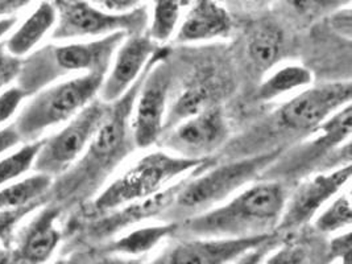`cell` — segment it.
Segmentation results:
<instances>
[{
	"label": "cell",
	"mask_w": 352,
	"mask_h": 264,
	"mask_svg": "<svg viewBox=\"0 0 352 264\" xmlns=\"http://www.w3.org/2000/svg\"><path fill=\"white\" fill-rule=\"evenodd\" d=\"M170 50L159 47L152 56L143 74L131 86L129 91L110 104V110L91 142L80 159L61 176L56 177L49 189L48 201L63 208L91 198L109 179L112 170L120 164L135 147L131 116L135 99L153 64L169 56Z\"/></svg>",
	"instance_id": "obj_1"
},
{
	"label": "cell",
	"mask_w": 352,
	"mask_h": 264,
	"mask_svg": "<svg viewBox=\"0 0 352 264\" xmlns=\"http://www.w3.org/2000/svg\"><path fill=\"white\" fill-rule=\"evenodd\" d=\"M287 201L278 182H255L222 204L188 217L178 226L186 238H241L274 232Z\"/></svg>",
	"instance_id": "obj_2"
},
{
	"label": "cell",
	"mask_w": 352,
	"mask_h": 264,
	"mask_svg": "<svg viewBox=\"0 0 352 264\" xmlns=\"http://www.w3.org/2000/svg\"><path fill=\"white\" fill-rule=\"evenodd\" d=\"M214 163L212 157L192 159L165 151L149 152L94 198L91 212L106 214L129 202L149 197L177 179L208 169Z\"/></svg>",
	"instance_id": "obj_3"
},
{
	"label": "cell",
	"mask_w": 352,
	"mask_h": 264,
	"mask_svg": "<svg viewBox=\"0 0 352 264\" xmlns=\"http://www.w3.org/2000/svg\"><path fill=\"white\" fill-rule=\"evenodd\" d=\"M126 36L127 33L115 32L87 43L49 45L37 50L23 61L17 76L19 85L31 96L70 72L106 74L115 52Z\"/></svg>",
	"instance_id": "obj_4"
},
{
	"label": "cell",
	"mask_w": 352,
	"mask_h": 264,
	"mask_svg": "<svg viewBox=\"0 0 352 264\" xmlns=\"http://www.w3.org/2000/svg\"><path fill=\"white\" fill-rule=\"evenodd\" d=\"M284 148H274L227 164H214L190 176L170 208L177 213L192 215L208 210L250 185L281 156Z\"/></svg>",
	"instance_id": "obj_5"
},
{
	"label": "cell",
	"mask_w": 352,
	"mask_h": 264,
	"mask_svg": "<svg viewBox=\"0 0 352 264\" xmlns=\"http://www.w3.org/2000/svg\"><path fill=\"white\" fill-rule=\"evenodd\" d=\"M103 73H83L37 93L21 110L14 123L21 142L31 143L50 127L70 120L98 97Z\"/></svg>",
	"instance_id": "obj_6"
},
{
	"label": "cell",
	"mask_w": 352,
	"mask_h": 264,
	"mask_svg": "<svg viewBox=\"0 0 352 264\" xmlns=\"http://www.w3.org/2000/svg\"><path fill=\"white\" fill-rule=\"evenodd\" d=\"M110 104L93 99L78 114L67 120L64 129L44 139L34 162L33 170L56 179L74 164L86 151L100 123L107 116Z\"/></svg>",
	"instance_id": "obj_7"
},
{
	"label": "cell",
	"mask_w": 352,
	"mask_h": 264,
	"mask_svg": "<svg viewBox=\"0 0 352 264\" xmlns=\"http://www.w3.org/2000/svg\"><path fill=\"white\" fill-rule=\"evenodd\" d=\"M54 6L57 11L54 40L98 38L115 32H146L148 14L144 7L127 14H111L96 7L90 0H56Z\"/></svg>",
	"instance_id": "obj_8"
},
{
	"label": "cell",
	"mask_w": 352,
	"mask_h": 264,
	"mask_svg": "<svg viewBox=\"0 0 352 264\" xmlns=\"http://www.w3.org/2000/svg\"><path fill=\"white\" fill-rule=\"evenodd\" d=\"M162 57L149 69L135 99L131 131L135 147L146 149L157 143L164 133L168 96L172 85V69Z\"/></svg>",
	"instance_id": "obj_9"
},
{
	"label": "cell",
	"mask_w": 352,
	"mask_h": 264,
	"mask_svg": "<svg viewBox=\"0 0 352 264\" xmlns=\"http://www.w3.org/2000/svg\"><path fill=\"white\" fill-rule=\"evenodd\" d=\"M351 99V80L317 85L285 102L277 110L276 122L290 131L311 132Z\"/></svg>",
	"instance_id": "obj_10"
},
{
	"label": "cell",
	"mask_w": 352,
	"mask_h": 264,
	"mask_svg": "<svg viewBox=\"0 0 352 264\" xmlns=\"http://www.w3.org/2000/svg\"><path fill=\"white\" fill-rule=\"evenodd\" d=\"M280 232L241 238H186L166 248L153 261L157 264H222L244 258L258 248L273 246Z\"/></svg>",
	"instance_id": "obj_11"
},
{
	"label": "cell",
	"mask_w": 352,
	"mask_h": 264,
	"mask_svg": "<svg viewBox=\"0 0 352 264\" xmlns=\"http://www.w3.org/2000/svg\"><path fill=\"white\" fill-rule=\"evenodd\" d=\"M352 164L318 173L300 184L287 198L277 232H290L307 225L351 180Z\"/></svg>",
	"instance_id": "obj_12"
},
{
	"label": "cell",
	"mask_w": 352,
	"mask_h": 264,
	"mask_svg": "<svg viewBox=\"0 0 352 264\" xmlns=\"http://www.w3.org/2000/svg\"><path fill=\"white\" fill-rule=\"evenodd\" d=\"M165 146L178 156L205 159L219 148L228 138V123L221 106L188 118L169 129Z\"/></svg>",
	"instance_id": "obj_13"
},
{
	"label": "cell",
	"mask_w": 352,
	"mask_h": 264,
	"mask_svg": "<svg viewBox=\"0 0 352 264\" xmlns=\"http://www.w3.org/2000/svg\"><path fill=\"white\" fill-rule=\"evenodd\" d=\"M159 47L145 32L127 34L113 54L98 98L112 103L124 96L143 74L145 66Z\"/></svg>",
	"instance_id": "obj_14"
},
{
	"label": "cell",
	"mask_w": 352,
	"mask_h": 264,
	"mask_svg": "<svg viewBox=\"0 0 352 264\" xmlns=\"http://www.w3.org/2000/svg\"><path fill=\"white\" fill-rule=\"evenodd\" d=\"M199 172H202V170H199ZM195 173H198V172H194L186 177H182L178 182L170 184L169 186H166L159 193L129 202L122 208H118L106 214H102L103 219L96 226V234L109 236V235L116 234L118 231L123 230L126 228H131L133 225L142 223L146 219L156 218L157 215L165 214L170 209V206L175 204L177 195L181 190V188L184 186V184Z\"/></svg>",
	"instance_id": "obj_15"
},
{
	"label": "cell",
	"mask_w": 352,
	"mask_h": 264,
	"mask_svg": "<svg viewBox=\"0 0 352 264\" xmlns=\"http://www.w3.org/2000/svg\"><path fill=\"white\" fill-rule=\"evenodd\" d=\"M63 208L52 204L36 215L31 223L21 231L19 245L10 256L15 263H44L47 262L61 241V232L56 222Z\"/></svg>",
	"instance_id": "obj_16"
},
{
	"label": "cell",
	"mask_w": 352,
	"mask_h": 264,
	"mask_svg": "<svg viewBox=\"0 0 352 264\" xmlns=\"http://www.w3.org/2000/svg\"><path fill=\"white\" fill-rule=\"evenodd\" d=\"M232 31V19L218 0H194L178 25L176 43L190 44L226 38Z\"/></svg>",
	"instance_id": "obj_17"
},
{
	"label": "cell",
	"mask_w": 352,
	"mask_h": 264,
	"mask_svg": "<svg viewBox=\"0 0 352 264\" xmlns=\"http://www.w3.org/2000/svg\"><path fill=\"white\" fill-rule=\"evenodd\" d=\"M223 90V80L219 76L211 72H204L198 74L182 90V93L172 103L170 109L166 110L164 131L166 129L175 127L179 122L188 118L218 106V100L222 97Z\"/></svg>",
	"instance_id": "obj_18"
},
{
	"label": "cell",
	"mask_w": 352,
	"mask_h": 264,
	"mask_svg": "<svg viewBox=\"0 0 352 264\" xmlns=\"http://www.w3.org/2000/svg\"><path fill=\"white\" fill-rule=\"evenodd\" d=\"M351 131L352 104L347 103L311 131L314 133V139L304 143L300 151L296 152L298 153L296 156H300V159H294L296 164L304 162V166L314 160H320L323 155H327L343 143L350 142Z\"/></svg>",
	"instance_id": "obj_19"
},
{
	"label": "cell",
	"mask_w": 352,
	"mask_h": 264,
	"mask_svg": "<svg viewBox=\"0 0 352 264\" xmlns=\"http://www.w3.org/2000/svg\"><path fill=\"white\" fill-rule=\"evenodd\" d=\"M56 20V6L48 0H43L14 34L7 41H4L6 50L10 54L19 58L27 56L54 27Z\"/></svg>",
	"instance_id": "obj_20"
},
{
	"label": "cell",
	"mask_w": 352,
	"mask_h": 264,
	"mask_svg": "<svg viewBox=\"0 0 352 264\" xmlns=\"http://www.w3.org/2000/svg\"><path fill=\"white\" fill-rule=\"evenodd\" d=\"M284 50V33L273 23L263 21L247 37V54L257 70L267 72L276 65Z\"/></svg>",
	"instance_id": "obj_21"
},
{
	"label": "cell",
	"mask_w": 352,
	"mask_h": 264,
	"mask_svg": "<svg viewBox=\"0 0 352 264\" xmlns=\"http://www.w3.org/2000/svg\"><path fill=\"white\" fill-rule=\"evenodd\" d=\"M179 223L168 222L155 226H142L129 231L124 236L116 238L109 245V250L115 254L140 256L157 248L166 238L177 235Z\"/></svg>",
	"instance_id": "obj_22"
},
{
	"label": "cell",
	"mask_w": 352,
	"mask_h": 264,
	"mask_svg": "<svg viewBox=\"0 0 352 264\" xmlns=\"http://www.w3.org/2000/svg\"><path fill=\"white\" fill-rule=\"evenodd\" d=\"M313 73L302 65H287L277 69L265 78L257 90V99L271 102L284 94L304 89L313 83Z\"/></svg>",
	"instance_id": "obj_23"
},
{
	"label": "cell",
	"mask_w": 352,
	"mask_h": 264,
	"mask_svg": "<svg viewBox=\"0 0 352 264\" xmlns=\"http://www.w3.org/2000/svg\"><path fill=\"white\" fill-rule=\"evenodd\" d=\"M53 180L50 176L36 173L23 182H16L0 190V209H12L28 205L38 199H48Z\"/></svg>",
	"instance_id": "obj_24"
},
{
	"label": "cell",
	"mask_w": 352,
	"mask_h": 264,
	"mask_svg": "<svg viewBox=\"0 0 352 264\" xmlns=\"http://www.w3.org/2000/svg\"><path fill=\"white\" fill-rule=\"evenodd\" d=\"M182 0H155L152 20L146 34L156 43H168L178 28Z\"/></svg>",
	"instance_id": "obj_25"
},
{
	"label": "cell",
	"mask_w": 352,
	"mask_h": 264,
	"mask_svg": "<svg viewBox=\"0 0 352 264\" xmlns=\"http://www.w3.org/2000/svg\"><path fill=\"white\" fill-rule=\"evenodd\" d=\"M352 223L351 198L350 193L336 195L327 206L316 215L314 228L320 234H334L349 229Z\"/></svg>",
	"instance_id": "obj_26"
},
{
	"label": "cell",
	"mask_w": 352,
	"mask_h": 264,
	"mask_svg": "<svg viewBox=\"0 0 352 264\" xmlns=\"http://www.w3.org/2000/svg\"><path fill=\"white\" fill-rule=\"evenodd\" d=\"M43 142L44 140H34L31 143H25L23 148L0 160V186L12 182L32 168L33 162L43 146Z\"/></svg>",
	"instance_id": "obj_27"
},
{
	"label": "cell",
	"mask_w": 352,
	"mask_h": 264,
	"mask_svg": "<svg viewBox=\"0 0 352 264\" xmlns=\"http://www.w3.org/2000/svg\"><path fill=\"white\" fill-rule=\"evenodd\" d=\"M284 4L290 14L307 21L331 14L340 6L336 0H284Z\"/></svg>",
	"instance_id": "obj_28"
},
{
	"label": "cell",
	"mask_w": 352,
	"mask_h": 264,
	"mask_svg": "<svg viewBox=\"0 0 352 264\" xmlns=\"http://www.w3.org/2000/svg\"><path fill=\"white\" fill-rule=\"evenodd\" d=\"M48 204V199H38L28 205H23L12 209H0V239L7 241L17 223L38 206Z\"/></svg>",
	"instance_id": "obj_29"
},
{
	"label": "cell",
	"mask_w": 352,
	"mask_h": 264,
	"mask_svg": "<svg viewBox=\"0 0 352 264\" xmlns=\"http://www.w3.org/2000/svg\"><path fill=\"white\" fill-rule=\"evenodd\" d=\"M21 58L10 54L4 43L0 44V89L7 86L8 83L16 80L20 69H21Z\"/></svg>",
	"instance_id": "obj_30"
},
{
	"label": "cell",
	"mask_w": 352,
	"mask_h": 264,
	"mask_svg": "<svg viewBox=\"0 0 352 264\" xmlns=\"http://www.w3.org/2000/svg\"><path fill=\"white\" fill-rule=\"evenodd\" d=\"M28 97V93L21 87H12L0 94V124L7 122L16 113L21 100Z\"/></svg>",
	"instance_id": "obj_31"
},
{
	"label": "cell",
	"mask_w": 352,
	"mask_h": 264,
	"mask_svg": "<svg viewBox=\"0 0 352 264\" xmlns=\"http://www.w3.org/2000/svg\"><path fill=\"white\" fill-rule=\"evenodd\" d=\"M352 256V232L350 230L342 232L336 236L329 246L327 259L336 261L340 259L343 263H351Z\"/></svg>",
	"instance_id": "obj_32"
},
{
	"label": "cell",
	"mask_w": 352,
	"mask_h": 264,
	"mask_svg": "<svg viewBox=\"0 0 352 264\" xmlns=\"http://www.w3.org/2000/svg\"><path fill=\"white\" fill-rule=\"evenodd\" d=\"M306 258H307V255H306L304 248L297 246V245H288L285 248H280L276 254H273L270 258H267L265 263H305Z\"/></svg>",
	"instance_id": "obj_33"
},
{
	"label": "cell",
	"mask_w": 352,
	"mask_h": 264,
	"mask_svg": "<svg viewBox=\"0 0 352 264\" xmlns=\"http://www.w3.org/2000/svg\"><path fill=\"white\" fill-rule=\"evenodd\" d=\"M96 7L111 14H127L142 7L144 0H90Z\"/></svg>",
	"instance_id": "obj_34"
},
{
	"label": "cell",
	"mask_w": 352,
	"mask_h": 264,
	"mask_svg": "<svg viewBox=\"0 0 352 264\" xmlns=\"http://www.w3.org/2000/svg\"><path fill=\"white\" fill-rule=\"evenodd\" d=\"M352 14L350 8L342 10L339 12L333 11L329 19H330V25L331 28L339 33L342 37H346L349 41L351 40L352 34Z\"/></svg>",
	"instance_id": "obj_35"
},
{
	"label": "cell",
	"mask_w": 352,
	"mask_h": 264,
	"mask_svg": "<svg viewBox=\"0 0 352 264\" xmlns=\"http://www.w3.org/2000/svg\"><path fill=\"white\" fill-rule=\"evenodd\" d=\"M20 142H21V139H20L14 124L0 130V155L4 153L6 151L15 147Z\"/></svg>",
	"instance_id": "obj_36"
},
{
	"label": "cell",
	"mask_w": 352,
	"mask_h": 264,
	"mask_svg": "<svg viewBox=\"0 0 352 264\" xmlns=\"http://www.w3.org/2000/svg\"><path fill=\"white\" fill-rule=\"evenodd\" d=\"M33 0H0V16L11 15L30 4Z\"/></svg>",
	"instance_id": "obj_37"
},
{
	"label": "cell",
	"mask_w": 352,
	"mask_h": 264,
	"mask_svg": "<svg viewBox=\"0 0 352 264\" xmlns=\"http://www.w3.org/2000/svg\"><path fill=\"white\" fill-rule=\"evenodd\" d=\"M17 17L8 16L0 19V38L10 32L15 25H16Z\"/></svg>",
	"instance_id": "obj_38"
},
{
	"label": "cell",
	"mask_w": 352,
	"mask_h": 264,
	"mask_svg": "<svg viewBox=\"0 0 352 264\" xmlns=\"http://www.w3.org/2000/svg\"><path fill=\"white\" fill-rule=\"evenodd\" d=\"M336 1H338L339 4H342V3H347V4H350V1H351V0H336Z\"/></svg>",
	"instance_id": "obj_39"
}]
</instances>
